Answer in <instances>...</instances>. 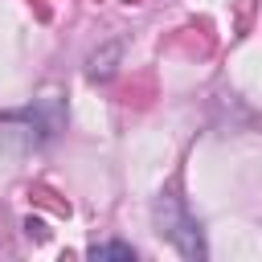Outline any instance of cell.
<instances>
[{
    "instance_id": "6da1fadb",
    "label": "cell",
    "mask_w": 262,
    "mask_h": 262,
    "mask_svg": "<svg viewBox=\"0 0 262 262\" xmlns=\"http://www.w3.org/2000/svg\"><path fill=\"white\" fill-rule=\"evenodd\" d=\"M151 213H156L160 233H164V237H168L184 258H196V262H201V258L209 254V246H205V233H201L196 217H192L176 196H168V192H164V196L156 201V209H151Z\"/></svg>"
},
{
    "instance_id": "3957f363",
    "label": "cell",
    "mask_w": 262,
    "mask_h": 262,
    "mask_svg": "<svg viewBox=\"0 0 262 262\" xmlns=\"http://www.w3.org/2000/svg\"><path fill=\"white\" fill-rule=\"evenodd\" d=\"M86 258H94V262H131L135 246H127V242H94L86 250Z\"/></svg>"
},
{
    "instance_id": "7a4b0ae2",
    "label": "cell",
    "mask_w": 262,
    "mask_h": 262,
    "mask_svg": "<svg viewBox=\"0 0 262 262\" xmlns=\"http://www.w3.org/2000/svg\"><path fill=\"white\" fill-rule=\"evenodd\" d=\"M119 57H123V45H119V41H106L98 53H90V61H86V74H90L94 82H102V78H111V74H115Z\"/></svg>"
}]
</instances>
